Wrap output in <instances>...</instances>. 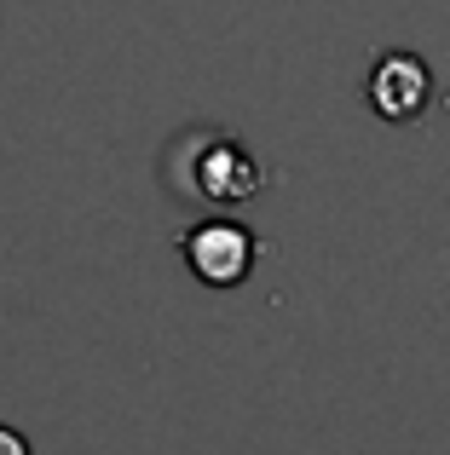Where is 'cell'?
<instances>
[{"mask_svg":"<svg viewBox=\"0 0 450 455\" xmlns=\"http://www.w3.org/2000/svg\"><path fill=\"white\" fill-rule=\"evenodd\" d=\"M185 259H191V271L203 283L225 289V283L248 277V266H254V236H248L243 225H231V220H208V225H197V231L185 236Z\"/></svg>","mask_w":450,"mask_h":455,"instance_id":"cell-1","label":"cell"},{"mask_svg":"<svg viewBox=\"0 0 450 455\" xmlns=\"http://www.w3.org/2000/svg\"><path fill=\"white\" fill-rule=\"evenodd\" d=\"M370 104H375V116H387V122H410V116H422L428 110V99H433V81H428V64L422 58H410V52H387L382 64L370 69Z\"/></svg>","mask_w":450,"mask_h":455,"instance_id":"cell-2","label":"cell"},{"mask_svg":"<svg viewBox=\"0 0 450 455\" xmlns=\"http://www.w3.org/2000/svg\"><path fill=\"white\" fill-rule=\"evenodd\" d=\"M260 185H266V173H260V162L237 145V139H214V145H203V156H197V190H203V196L243 202V196H254Z\"/></svg>","mask_w":450,"mask_h":455,"instance_id":"cell-3","label":"cell"},{"mask_svg":"<svg viewBox=\"0 0 450 455\" xmlns=\"http://www.w3.org/2000/svg\"><path fill=\"white\" fill-rule=\"evenodd\" d=\"M0 455H29V438L12 433V427H0Z\"/></svg>","mask_w":450,"mask_h":455,"instance_id":"cell-4","label":"cell"}]
</instances>
